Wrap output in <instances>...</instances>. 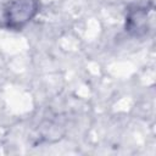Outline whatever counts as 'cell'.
I'll use <instances>...</instances> for the list:
<instances>
[{"mask_svg": "<svg viewBox=\"0 0 156 156\" xmlns=\"http://www.w3.org/2000/svg\"><path fill=\"white\" fill-rule=\"evenodd\" d=\"M37 11V0H12L0 4V28L20 29L35 16Z\"/></svg>", "mask_w": 156, "mask_h": 156, "instance_id": "6da1fadb", "label": "cell"}]
</instances>
